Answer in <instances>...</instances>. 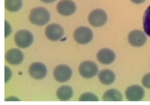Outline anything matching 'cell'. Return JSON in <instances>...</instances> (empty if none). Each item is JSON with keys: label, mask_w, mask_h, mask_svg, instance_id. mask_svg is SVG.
I'll return each instance as SVG.
<instances>
[{"label": "cell", "mask_w": 150, "mask_h": 105, "mask_svg": "<svg viewBox=\"0 0 150 105\" xmlns=\"http://www.w3.org/2000/svg\"><path fill=\"white\" fill-rule=\"evenodd\" d=\"M144 94V90L143 88L137 85H133L128 87L125 92L126 98L130 101L141 100L143 98Z\"/></svg>", "instance_id": "obj_12"}, {"label": "cell", "mask_w": 150, "mask_h": 105, "mask_svg": "<svg viewBox=\"0 0 150 105\" xmlns=\"http://www.w3.org/2000/svg\"><path fill=\"white\" fill-rule=\"evenodd\" d=\"M15 43L19 47L25 48L30 47L33 43L34 38L32 33L27 30L18 31L14 37Z\"/></svg>", "instance_id": "obj_2"}, {"label": "cell", "mask_w": 150, "mask_h": 105, "mask_svg": "<svg viewBox=\"0 0 150 105\" xmlns=\"http://www.w3.org/2000/svg\"><path fill=\"white\" fill-rule=\"evenodd\" d=\"M64 31L59 24L52 23L48 25L45 29V35L48 39L52 41H57L64 35Z\"/></svg>", "instance_id": "obj_7"}, {"label": "cell", "mask_w": 150, "mask_h": 105, "mask_svg": "<svg viewBox=\"0 0 150 105\" xmlns=\"http://www.w3.org/2000/svg\"><path fill=\"white\" fill-rule=\"evenodd\" d=\"M98 61L103 64L108 65L112 63L115 58V54L112 50L106 48L100 50L97 54Z\"/></svg>", "instance_id": "obj_13"}, {"label": "cell", "mask_w": 150, "mask_h": 105, "mask_svg": "<svg viewBox=\"0 0 150 105\" xmlns=\"http://www.w3.org/2000/svg\"><path fill=\"white\" fill-rule=\"evenodd\" d=\"M143 27L145 33L150 37V5L146 9L144 15Z\"/></svg>", "instance_id": "obj_18"}, {"label": "cell", "mask_w": 150, "mask_h": 105, "mask_svg": "<svg viewBox=\"0 0 150 105\" xmlns=\"http://www.w3.org/2000/svg\"><path fill=\"white\" fill-rule=\"evenodd\" d=\"M5 7L8 11L15 12L19 11L23 5L22 0H5Z\"/></svg>", "instance_id": "obj_17"}, {"label": "cell", "mask_w": 150, "mask_h": 105, "mask_svg": "<svg viewBox=\"0 0 150 105\" xmlns=\"http://www.w3.org/2000/svg\"><path fill=\"white\" fill-rule=\"evenodd\" d=\"M46 3H52L56 0H40Z\"/></svg>", "instance_id": "obj_22"}, {"label": "cell", "mask_w": 150, "mask_h": 105, "mask_svg": "<svg viewBox=\"0 0 150 105\" xmlns=\"http://www.w3.org/2000/svg\"><path fill=\"white\" fill-rule=\"evenodd\" d=\"M98 77L100 82L105 85H109L113 83L115 79L114 73L109 69H104L99 73Z\"/></svg>", "instance_id": "obj_14"}, {"label": "cell", "mask_w": 150, "mask_h": 105, "mask_svg": "<svg viewBox=\"0 0 150 105\" xmlns=\"http://www.w3.org/2000/svg\"><path fill=\"white\" fill-rule=\"evenodd\" d=\"M107 17L106 13L102 9H95L92 11L88 16V21L92 26L99 27L106 23Z\"/></svg>", "instance_id": "obj_6"}, {"label": "cell", "mask_w": 150, "mask_h": 105, "mask_svg": "<svg viewBox=\"0 0 150 105\" xmlns=\"http://www.w3.org/2000/svg\"><path fill=\"white\" fill-rule=\"evenodd\" d=\"M29 72L30 76L36 79H41L46 75L47 69L46 66L39 62L32 63L29 68Z\"/></svg>", "instance_id": "obj_9"}, {"label": "cell", "mask_w": 150, "mask_h": 105, "mask_svg": "<svg viewBox=\"0 0 150 105\" xmlns=\"http://www.w3.org/2000/svg\"><path fill=\"white\" fill-rule=\"evenodd\" d=\"M142 83L144 87L150 89V73L144 76L142 79Z\"/></svg>", "instance_id": "obj_20"}, {"label": "cell", "mask_w": 150, "mask_h": 105, "mask_svg": "<svg viewBox=\"0 0 150 105\" xmlns=\"http://www.w3.org/2000/svg\"><path fill=\"white\" fill-rule=\"evenodd\" d=\"M127 39L129 43L135 47L143 45L147 40V37L145 33L139 30H134L130 32Z\"/></svg>", "instance_id": "obj_8"}, {"label": "cell", "mask_w": 150, "mask_h": 105, "mask_svg": "<svg viewBox=\"0 0 150 105\" xmlns=\"http://www.w3.org/2000/svg\"><path fill=\"white\" fill-rule=\"evenodd\" d=\"M133 3L139 4L144 2L146 0H130Z\"/></svg>", "instance_id": "obj_21"}, {"label": "cell", "mask_w": 150, "mask_h": 105, "mask_svg": "<svg viewBox=\"0 0 150 105\" xmlns=\"http://www.w3.org/2000/svg\"><path fill=\"white\" fill-rule=\"evenodd\" d=\"M76 8L75 3L71 0H62L57 5L58 12L60 15L65 16L71 15L75 11Z\"/></svg>", "instance_id": "obj_10"}, {"label": "cell", "mask_w": 150, "mask_h": 105, "mask_svg": "<svg viewBox=\"0 0 150 105\" xmlns=\"http://www.w3.org/2000/svg\"><path fill=\"white\" fill-rule=\"evenodd\" d=\"M73 91L70 86L63 85L57 89L56 95L58 99L62 101H67L72 97Z\"/></svg>", "instance_id": "obj_15"}, {"label": "cell", "mask_w": 150, "mask_h": 105, "mask_svg": "<svg viewBox=\"0 0 150 105\" xmlns=\"http://www.w3.org/2000/svg\"><path fill=\"white\" fill-rule=\"evenodd\" d=\"M99 100L98 97L94 94L90 92L84 93L79 97L80 101H97Z\"/></svg>", "instance_id": "obj_19"}, {"label": "cell", "mask_w": 150, "mask_h": 105, "mask_svg": "<svg viewBox=\"0 0 150 105\" xmlns=\"http://www.w3.org/2000/svg\"><path fill=\"white\" fill-rule=\"evenodd\" d=\"M102 99L104 101H120L122 100V96L121 93L118 90L112 89L105 92Z\"/></svg>", "instance_id": "obj_16"}, {"label": "cell", "mask_w": 150, "mask_h": 105, "mask_svg": "<svg viewBox=\"0 0 150 105\" xmlns=\"http://www.w3.org/2000/svg\"><path fill=\"white\" fill-rule=\"evenodd\" d=\"M93 34L92 30L89 28L81 26L76 29L74 33L75 41L80 44H86L92 40Z\"/></svg>", "instance_id": "obj_4"}, {"label": "cell", "mask_w": 150, "mask_h": 105, "mask_svg": "<svg viewBox=\"0 0 150 105\" xmlns=\"http://www.w3.org/2000/svg\"><path fill=\"white\" fill-rule=\"evenodd\" d=\"M50 15L45 8L38 7L32 9L29 15V19L33 24L39 26L44 25L50 20Z\"/></svg>", "instance_id": "obj_1"}, {"label": "cell", "mask_w": 150, "mask_h": 105, "mask_svg": "<svg viewBox=\"0 0 150 105\" xmlns=\"http://www.w3.org/2000/svg\"><path fill=\"white\" fill-rule=\"evenodd\" d=\"M5 58L7 62L9 64L17 65L23 61L24 56L20 50L16 48H12L6 52Z\"/></svg>", "instance_id": "obj_11"}, {"label": "cell", "mask_w": 150, "mask_h": 105, "mask_svg": "<svg viewBox=\"0 0 150 105\" xmlns=\"http://www.w3.org/2000/svg\"><path fill=\"white\" fill-rule=\"evenodd\" d=\"M53 74L54 78L57 81L63 83L68 81L71 78L72 71L68 65L60 64L54 68Z\"/></svg>", "instance_id": "obj_5"}, {"label": "cell", "mask_w": 150, "mask_h": 105, "mask_svg": "<svg viewBox=\"0 0 150 105\" xmlns=\"http://www.w3.org/2000/svg\"><path fill=\"white\" fill-rule=\"evenodd\" d=\"M98 68L97 64L91 61H86L82 62L79 67L80 75L86 79L92 78L98 74Z\"/></svg>", "instance_id": "obj_3"}]
</instances>
